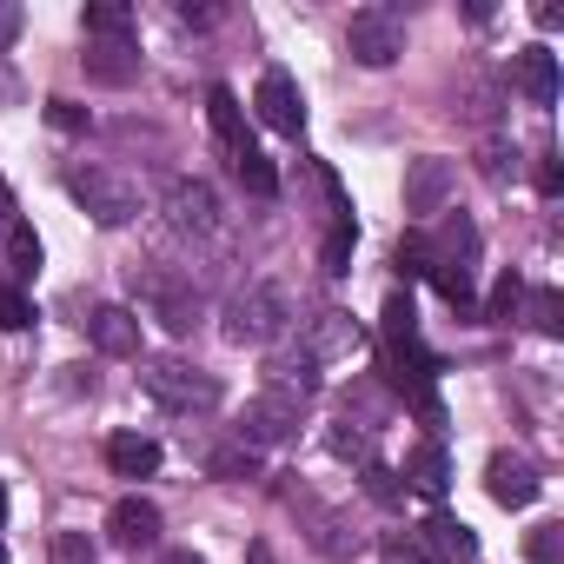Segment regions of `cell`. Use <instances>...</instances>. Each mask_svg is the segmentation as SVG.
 <instances>
[{
	"label": "cell",
	"instance_id": "obj_1",
	"mask_svg": "<svg viewBox=\"0 0 564 564\" xmlns=\"http://www.w3.org/2000/svg\"><path fill=\"white\" fill-rule=\"evenodd\" d=\"M293 326V293L279 286V279H252L246 293L226 300V346H272L279 333Z\"/></svg>",
	"mask_w": 564,
	"mask_h": 564
},
{
	"label": "cell",
	"instance_id": "obj_2",
	"mask_svg": "<svg viewBox=\"0 0 564 564\" xmlns=\"http://www.w3.org/2000/svg\"><path fill=\"white\" fill-rule=\"evenodd\" d=\"M432 372H438V359L419 339V313H412L405 293H392L386 300V379L399 392H419V386H432Z\"/></svg>",
	"mask_w": 564,
	"mask_h": 564
},
{
	"label": "cell",
	"instance_id": "obj_3",
	"mask_svg": "<svg viewBox=\"0 0 564 564\" xmlns=\"http://www.w3.org/2000/svg\"><path fill=\"white\" fill-rule=\"evenodd\" d=\"M140 386H147V399H153L160 412H180V419L219 405V379L199 372V366H186V359H173V352H166V359H147V366H140Z\"/></svg>",
	"mask_w": 564,
	"mask_h": 564
},
{
	"label": "cell",
	"instance_id": "obj_4",
	"mask_svg": "<svg viewBox=\"0 0 564 564\" xmlns=\"http://www.w3.org/2000/svg\"><path fill=\"white\" fill-rule=\"evenodd\" d=\"M67 193L87 206L94 226H127L140 213V186L113 166H67Z\"/></svg>",
	"mask_w": 564,
	"mask_h": 564
},
{
	"label": "cell",
	"instance_id": "obj_5",
	"mask_svg": "<svg viewBox=\"0 0 564 564\" xmlns=\"http://www.w3.org/2000/svg\"><path fill=\"white\" fill-rule=\"evenodd\" d=\"M346 47H352V61H359V67H392V61L405 54V14L392 8V0H372V8H359V14H352Z\"/></svg>",
	"mask_w": 564,
	"mask_h": 564
},
{
	"label": "cell",
	"instance_id": "obj_6",
	"mask_svg": "<svg viewBox=\"0 0 564 564\" xmlns=\"http://www.w3.org/2000/svg\"><path fill=\"white\" fill-rule=\"evenodd\" d=\"M140 306L166 326V333H193L199 326V286L186 272H173V265H147L140 272Z\"/></svg>",
	"mask_w": 564,
	"mask_h": 564
},
{
	"label": "cell",
	"instance_id": "obj_7",
	"mask_svg": "<svg viewBox=\"0 0 564 564\" xmlns=\"http://www.w3.org/2000/svg\"><path fill=\"white\" fill-rule=\"evenodd\" d=\"M452 193H458V166H452V160H438V153L405 160V213H412L419 226L438 219V213H452Z\"/></svg>",
	"mask_w": 564,
	"mask_h": 564
},
{
	"label": "cell",
	"instance_id": "obj_8",
	"mask_svg": "<svg viewBox=\"0 0 564 564\" xmlns=\"http://www.w3.org/2000/svg\"><path fill=\"white\" fill-rule=\"evenodd\" d=\"M166 226L180 239H213L219 232V193L206 180H173L166 186Z\"/></svg>",
	"mask_w": 564,
	"mask_h": 564
},
{
	"label": "cell",
	"instance_id": "obj_9",
	"mask_svg": "<svg viewBox=\"0 0 564 564\" xmlns=\"http://www.w3.org/2000/svg\"><path fill=\"white\" fill-rule=\"evenodd\" d=\"M252 107H259V120H265L272 133H286V140H300V133H306V100H300V87H293V74H286V67H265V74H259Z\"/></svg>",
	"mask_w": 564,
	"mask_h": 564
},
{
	"label": "cell",
	"instance_id": "obj_10",
	"mask_svg": "<svg viewBox=\"0 0 564 564\" xmlns=\"http://www.w3.org/2000/svg\"><path fill=\"white\" fill-rule=\"evenodd\" d=\"M300 432V399H286V392H259L252 405H246V419H239V445H286Z\"/></svg>",
	"mask_w": 564,
	"mask_h": 564
},
{
	"label": "cell",
	"instance_id": "obj_11",
	"mask_svg": "<svg viewBox=\"0 0 564 564\" xmlns=\"http://www.w3.org/2000/svg\"><path fill=\"white\" fill-rule=\"evenodd\" d=\"M485 491H491L505 511H524V505H538L544 478H538V465H531V458H518V452H498V458L485 465Z\"/></svg>",
	"mask_w": 564,
	"mask_h": 564
},
{
	"label": "cell",
	"instance_id": "obj_12",
	"mask_svg": "<svg viewBox=\"0 0 564 564\" xmlns=\"http://www.w3.org/2000/svg\"><path fill=\"white\" fill-rule=\"evenodd\" d=\"M160 524H166V518H160V505H153V498H140V491H133V498H120V505L107 511V531H113V544H120V551H153V544H160Z\"/></svg>",
	"mask_w": 564,
	"mask_h": 564
},
{
	"label": "cell",
	"instance_id": "obj_13",
	"mask_svg": "<svg viewBox=\"0 0 564 564\" xmlns=\"http://www.w3.org/2000/svg\"><path fill=\"white\" fill-rule=\"evenodd\" d=\"M412 538H419V551H425V557H445V564H478V538H471V524H465V518H452V511H432Z\"/></svg>",
	"mask_w": 564,
	"mask_h": 564
},
{
	"label": "cell",
	"instance_id": "obj_14",
	"mask_svg": "<svg viewBox=\"0 0 564 564\" xmlns=\"http://www.w3.org/2000/svg\"><path fill=\"white\" fill-rule=\"evenodd\" d=\"M300 505H306V518H313V531H306V538H313V551H319V557H333V564L359 557V544H366V538H359V524H352L346 511H326V505H313V498H300Z\"/></svg>",
	"mask_w": 564,
	"mask_h": 564
},
{
	"label": "cell",
	"instance_id": "obj_15",
	"mask_svg": "<svg viewBox=\"0 0 564 564\" xmlns=\"http://www.w3.org/2000/svg\"><path fill=\"white\" fill-rule=\"evenodd\" d=\"M511 87H518L531 107H551V100H557V54H551V47H518V54H511Z\"/></svg>",
	"mask_w": 564,
	"mask_h": 564
},
{
	"label": "cell",
	"instance_id": "obj_16",
	"mask_svg": "<svg viewBox=\"0 0 564 564\" xmlns=\"http://www.w3.org/2000/svg\"><path fill=\"white\" fill-rule=\"evenodd\" d=\"M87 333H94V346H100L107 359H140V313H127V306H100V313L87 319Z\"/></svg>",
	"mask_w": 564,
	"mask_h": 564
},
{
	"label": "cell",
	"instance_id": "obj_17",
	"mask_svg": "<svg viewBox=\"0 0 564 564\" xmlns=\"http://www.w3.org/2000/svg\"><path fill=\"white\" fill-rule=\"evenodd\" d=\"M265 392H286V399L306 405V399L319 392V359H313L306 346H300V352H279V359L265 366Z\"/></svg>",
	"mask_w": 564,
	"mask_h": 564
},
{
	"label": "cell",
	"instance_id": "obj_18",
	"mask_svg": "<svg viewBox=\"0 0 564 564\" xmlns=\"http://www.w3.org/2000/svg\"><path fill=\"white\" fill-rule=\"evenodd\" d=\"M206 120H213V133H219L226 160L252 153V140H246V107H239V94H232V87H213V94H206Z\"/></svg>",
	"mask_w": 564,
	"mask_h": 564
},
{
	"label": "cell",
	"instance_id": "obj_19",
	"mask_svg": "<svg viewBox=\"0 0 564 564\" xmlns=\"http://www.w3.org/2000/svg\"><path fill=\"white\" fill-rule=\"evenodd\" d=\"M359 346H366V333L352 326V313H319L313 319V339H306L313 359H352Z\"/></svg>",
	"mask_w": 564,
	"mask_h": 564
},
{
	"label": "cell",
	"instance_id": "obj_20",
	"mask_svg": "<svg viewBox=\"0 0 564 564\" xmlns=\"http://www.w3.org/2000/svg\"><path fill=\"white\" fill-rule=\"evenodd\" d=\"M107 465H113V478H153L160 471V445L140 438V432H113L107 438Z\"/></svg>",
	"mask_w": 564,
	"mask_h": 564
},
{
	"label": "cell",
	"instance_id": "obj_21",
	"mask_svg": "<svg viewBox=\"0 0 564 564\" xmlns=\"http://www.w3.org/2000/svg\"><path fill=\"white\" fill-rule=\"evenodd\" d=\"M87 74H94L100 87H127V80L140 74V54H133L127 41H94V47H87Z\"/></svg>",
	"mask_w": 564,
	"mask_h": 564
},
{
	"label": "cell",
	"instance_id": "obj_22",
	"mask_svg": "<svg viewBox=\"0 0 564 564\" xmlns=\"http://www.w3.org/2000/svg\"><path fill=\"white\" fill-rule=\"evenodd\" d=\"M405 485L412 491H425V498H445V485H452V458H445V445L432 438V445H419L412 458H405Z\"/></svg>",
	"mask_w": 564,
	"mask_h": 564
},
{
	"label": "cell",
	"instance_id": "obj_23",
	"mask_svg": "<svg viewBox=\"0 0 564 564\" xmlns=\"http://www.w3.org/2000/svg\"><path fill=\"white\" fill-rule=\"evenodd\" d=\"M326 445H333V458H346V465H359V471L379 458V438H372V425H359V419L333 425V432H326Z\"/></svg>",
	"mask_w": 564,
	"mask_h": 564
},
{
	"label": "cell",
	"instance_id": "obj_24",
	"mask_svg": "<svg viewBox=\"0 0 564 564\" xmlns=\"http://www.w3.org/2000/svg\"><path fill=\"white\" fill-rule=\"evenodd\" d=\"M87 34L94 41H127L133 47V8H120V0H87Z\"/></svg>",
	"mask_w": 564,
	"mask_h": 564
},
{
	"label": "cell",
	"instance_id": "obj_25",
	"mask_svg": "<svg viewBox=\"0 0 564 564\" xmlns=\"http://www.w3.org/2000/svg\"><path fill=\"white\" fill-rule=\"evenodd\" d=\"M206 471H213V478H226V485H239V478H252V471H259V452H252V445H239V438H232V445H213V452H206Z\"/></svg>",
	"mask_w": 564,
	"mask_h": 564
},
{
	"label": "cell",
	"instance_id": "obj_26",
	"mask_svg": "<svg viewBox=\"0 0 564 564\" xmlns=\"http://www.w3.org/2000/svg\"><path fill=\"white\" fill-rule=\"evenodd\" d=\"M232 180H239V186H246V193H259V199H272V193H279V173H272V160H265V153H259V147H252V153H239V160H232Z\"/></svg>",
	"mask_w": 564,
	"mask_h": 564
},
{
	"label": "cell",
	"instance_id": "obj_27",
	"mask_svg": "<svg viewBox=\"0 0 564 564\" xmlns=\"http://www.w3.org/2000/svg\"><path fill=\"white\" fill-rule=\"evenodd\" d=\"M518 306L531 313V326H538L544 339H557V333H564V300H557V286H538V293H524Z\"/></svg>",
	"mask_w": 564,
	"mask_h": 564
},
{
	"label": "cell",
	"instance_id": "obj_28",
	"mask_svg": "<svg viewBox=\"0 0 564 564\" xmlns=\"http://www.w3.org/2000/svg\"><path fill=\"white\" fill-rule=\"evenodd\" d=\"M352 239H359V226L352 219H333V232H326V246H319V265L339 279V272H352Z\"/></svg>",
	"mask_w": 564,
	"mask_h": 564
},
{
	"label": "cell",
	"instance_id": "obj_29",
	"mask_svg": "<svg viewBox=\"0 0 564 564\" xmlns=\"http://www.w3.org/2000/svg\"><path fill=\"white\" fill-rule=\"evenodd\" d=\"M432 286H438L458 313H478V306H471V265H432Z\"/></svg>",
	"mask_w": 564,
	"mask_h": 564
},
{
	"label": "cell",
	"instance_id": "obj_30",
	"mask_svg": "<svg viewBox=\"0 0 564 564\" xmlns=\"http://www.w3.org/2000/svg\"><path fill=\"white\" fill-rule=\"evenodd\" d=\"M100 551H94V538L87 531H54L47 538V564H94Z\"/></svg>",
	"mask_w": 564,
	"mask_h": 564
},
{
	"label": "cell",
	"instance_id": "obj_31",
	"mask_svg": "<svg viewBox=\"0 0 564 564\" xmlns=\"http://www.w3.org/2000/svg\"><path fill=\"white\" fill-rule=\"evenodd\" d=\"M359 478H366V498H372V505H399V498H405L399 471H392V465H379V458H372V465H366Z\"/></svg>",
	"mask_w": 564,
	"mask_h": 564
},
{
	"label": "cell",
	"instance_id": "obj_32",
	"mask_svg": "<svg viewBox=\"0 0 564 564\" xmlns=\"http://www.w3.org/2000/svg\"><path fill=\"white\" fill-rule=\"evenodd\" d=\"M518 300H524V279H518V272H505L498 286H491V300H485V313H478V319H511V313H518Z\"/></svg>",
	"mask_w": 564,
	"mask_h": 564
},
{
	"label": "cell",
	"instance_id": "obj_33",
	"mask_svg": "<svg viewBox=\"0 0 564 564\" xmlns=\"http://www.w3.org/2000/svg\"><path fill=\"white\" fill-rule=\"evenodd\" d=\"M379 564H432V557L419 551L412 531H386V538H379Z\"/></svg>",
	"mask_w": 564,
	"mask_h": 564
},
{
	"label": "cell",
	"instance_id": "obj_34",
	"mask_svg": "<svg viewBox=\"0 0 564 564\" xmlns=\"http://www.w3.org/2000/svg\"><path fill=\"white\" fill-rule=\"evenodd\" d=\"M21 326H34V306L21 300V286L0 279V333H21Z\"/></svg>",
	"mask_w": 564,
	"mask_h": 564
},
{
	"label": "cell",
	"instance_id": "obj_35",
	"mask_svg": "<svg viewBox=\"0 0 564 564\" xmlns=\"http://www.w3.org/2000/svg\"><path fill=\"white\" fill-rule=\"evenodd\" d=\"M8 259H14V272H41V239L28 226H8Z\"/></svg>",
	"mask_w": 564,
	"mask_h": 564
},
{
	"label": "cell",
	"instance_id": "obj_36",
	"mask_svg": "<svg viewBox=\"0 0 564 564\" xmlns=\"http://www.w3.org/2000/svg\"><path fill=\"white\" fill-rule=\"evenodd\" d=\"M524 551H531L538 564H557V557H564V524H538V531L524 538Z\"/></svg>",
	"mask_w": 564,
	"mask_h": 564
},
{
	"label": "cell",
	"instance_id": "obj_37",
	"mask_svg": "<svg viewBox=\"0 0 564 564\" xmlns=\"http://www.w3.org/2000/svg\"><path fill=\"white\" fill-rule=\"evenodd\" d=\"M399 272H405V279H419V272H432V259H425V239H419V232H412V239L399 246Z\"/></svg>",
	"mask_w": 564,
	"mask_h": 564
},
{
	"label": "cell",
	"instance_id": "obj_38",
	"mask_svg": "<svg viewBox=\"0 0 564 564\" xmlns=\"http://www.w3.org/2000/svg\"><path fill=\"white\" fill-rule=\"evenodd\" d=\"M21 28H28V14L14 8V0H0V54H8V47L21 41Z\"/></svg>",
	"mask_w": 564,
	"mask_h": 564
},
{
	"label": "cell",
	"instance_id": "obj_39",
	"mask_svg": "<svg viewBox=\"0 0 564 564\" xmlns=\"http://www.w3.org/2000/svg\"><path fill=\"white\" fill-rule=\"evenodd\" d=\"M47 120H54L61 133H80V127H87V113H80L74 100H47Z\"/></svg>",
	"mask_w": 564,
	"mask_h": 564
},
{
	"label": "cell",
	"instance_id": "obj_40",
	"mask_svg": "<svg viewBox=\"0 0 564 564\" xmlns=\"http://www.w3.org/2000/svg\"><path fill=\"white\" fill-rule=\"evenodd\" d=\"M538 193H544V199H551V193H564V166H557L551 153L538 160Z\"/></svg>",
	"mask_w": 564,
	"mask_h": 564
},
{
	"label": "cell",
	"instance_id": "obj_41",
	"mask_svg": "<svg viewBox=\"0 0 564 564\" xmlns=\"http://www.w3.org/2000/svg\"><path fill=\"white\" fill-rule=\"evenodd\" d=\"M180 21H186V28H213V21H219V8H180Z\"/></svg>",
	"mask_w": 564,
	"mask_h": 564
},
{
	"label": "cell",
	"instance_id": "obj_42",
	"mask_svg": "<svg viewBox=\"0 0 564 564\" xmlns=\"http://www.w3.org/2000/svg\"><path fill=\"white\" fill-rule=\"evenodd\" d=\"M0 226H21V206H14V193L0 186Z\"/></svg>",
	"mask_w": 564,
	"mask_h": 564
},
{
	"label": "cell",
	"instance_id": "obj_43",
	"mask_svg": "<svg viewBox=\"0 0 564 564\" xmlns=\"http://www.w3.org/2000/svg\"><path fill=\"white\" fill-rule=\"evenodd\" d=\"M160 564H206V557H199V551H166Z\"/></svg>",
	"mask_w": 564,
	"mask_h": 564
},
{
	"label": "cell",
	"instance_id": "obj_44",
	"mask_svg": "<svg viewBox=\"0 0 564 564\" xmlns=\"http://www.w3.org/2000/svg\"><path fill=\"white\" fill-rule=\"evenodd\" d=\"M14 94H21V87H14V74H8V67H0V100H14Z\"/></svg>",
	"mask_w": 564,
	"mask_h": 564
},
{
	"label": "cell",
	"instance_id": "obj_45",
	"mask_svg": "<svg viewBox=\"0 0 564 564\" xmlns=\"http://www.w3.org/2000/svg\"><path fill=\"white\" fill-rule=\"evenodd\" d=\"M0 518H8V491H0Z\"/></svg>",
	"mask_w": 564,
	"mask_h": 564
},
{
	"label": "cell",
	"instance_id": "obj_46",
	"mask_svg": "<svg viewBox=\"0 0 564 564\" xmlns=\"http://www.w3.org/2000/svg\"><path fill=\"white\" fill-rule=\"evenodd\" d=\"M0 564H8V544H0Z\"/></svg>",
	"mask_w": 564,
	"mask_h": 564
}]
</instances>
